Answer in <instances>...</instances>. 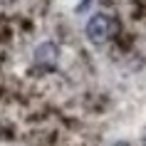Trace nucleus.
Returning <instances> with one entry per match:
<instances>
[{
    "label": "nucleus",
    "mask_w": 146,
    "mask_h": 146,
    "mask_svg": "<svg viewBox=\"0 0 146 146\" xmlns=\"http://www.w3.org/2000/svg\"><path fill=\"white\" fill-rule=\"evenodd\" d=\"M84 32H87V40H89L92 45H104V42H109V40L114 37L116 20L111 15H107V13H97V15L89 17Z\"/></svg>",
    "instance_id": "1"
},
{
    "label": "nucleus",
    "mask_w": 146,
    "mask_h": 146,
    "mask_svg": "<svg viewBox=\"0 0 146 146\" xmlns=\"http://www.w3.org/2000/svg\"><path fill=\"white\" fill-rule=\"evenodd\" d=\"M57 60H60V47L54 45V42H42V45H37V50H35V64L40 69H45V72L54 69L57 67Z\"/></svg>",
    "instance_id": "2"
},
{
    "label": "nucleus",
    "mask_w": 146,
    "mask_h": 146,
    "mask_svg": "<svg viewBox=\"0 0 146 146\" xmlns=\"http://www.w3.org/2000/svg\"><path fill=\"white\" fill-rule=\"evenodd\" d=\"M114 146H129V144H126V141H116Z\"/></svg>",
    "instance_id": "3"
},
{
    "label": "nucleus",
    "mask_w": 146,
    "mask_h": 146,
    "mask_svg": "<svg viewBox=\"0 0 146 146\" xmlns=\"http://www.w3.org/2000/svg\"><path fill=\"white\" fill-rule=\"evenodd\" d=\"M144 146H146V144H144Z\"/></svg>",
    "instance_id": "4"
}]
</instances>
